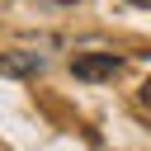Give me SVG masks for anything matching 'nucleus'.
<instances>
[{"label":"nucleus","instance_id":"20e7f679","mask_svg":"<svg viewBox=\"0 0 151 151\" xmlns=\"http://www.w3.org/2000/svg\"><path fill=\"white\" fill-rule=\"evenodd\" d=\"M132 5H151V0H132Z\"/></svg>","mask_w":151,"mask_h":151},{"label":"nucleus","instance_id":"f03ea898","mask_svg":"<svg viewBox=\"0 0 151 151\" xmlns=\"http://www.w3.org/2000/svg\"><path fill=\"white\" fill-rule=\"evenodd\" d=\"M42 66H47V61H42L38 52H5V57H0V71H5V76H38Z\"/></svg>","mask_w":151,"mask_h":151},{"label":"nucleus","instance_id":"7ed1b4c3","mask_svg":"<svg viewBox=\"0 0 151 151\" xmlns=\"http://www.w3.org/2000/svg\"><path fill=\"white\" fill-rule=\"evenodd\" d=\"M142 104H146V109H151V80H146V85H142Z\"/></svg>","mask_w":151,"mask_h":151},{"label":"nucleus","instance_id":"f257e3e1","mask_svg":"<svg viewBox=\"0 0 151 151\" xmlns=\"http://www.w3.org/2000/svg\"><path fill=\"white\" fill-rule=\"evenodd\" d=\"M71 71H76V80H113L123 71V57L118 52H76Z\"/></svg>","mask_w":151,"mask_h":151}]
</instances>
